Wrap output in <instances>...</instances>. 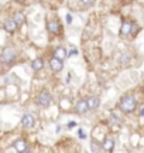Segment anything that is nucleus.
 I'll list each match as a JSON object with an SVG mask.
<instances>
[{
    "instance_id": "obj_11",
    "label": "nucleus",
    "mask_w": 144,
    "mask_h": 153,
    "mask_svg": "<svg viewBox=\"0 0 144 153\" xmlns=\"http://www.w3.org/2000/svg\"><path fill=\"white\" fill-rule=\"evenodd\" d=\"M17 28V24L16 22L13 20V19H9V20H6L4 22V30L6 31H9V33H14Z\"/></svg>"
},
{
    "instance_id": "obj_9",
    "label": "nucleus",
    "mask_w": 144,
    "mask_h": 153,
    "mask_svg": "<svg viewBox=\"0 0 144 153\" xmlns=\"http://www.w3.org/2000/svg\"><path fill=\"white\" fill-rule=\"evenodd\" d=\"M99 104H100V99L98 97H89L86 99V105H88L89 109H96L99 106Z\"/></svg>"
},
{
    "instance_id": "obj_7",
    "label": "nucleus",
    "mask_w": 144,
    "mask_h": 153,
    "mask_svg": "<svg viewBox=\"0 0 144 153\" xmlns=\"http://www.w3.org/2000/svg\"><path fill=\"white\" fill-rule=\"evenodd\" d=\"M14 149H16L17 152H28L30 148H28L27 142L24 140V139H18L14 142Z\"/></svg>"
},
{
    "instance_id": "obj_2",
    "label": "nucleus",
    "mask_w": 144,
    "mask_h": 153,
    "mask_svg": "<svg viewBox=\"0 0 144 153\" xmlns=\"http://www.w3.org/2000/svg\"><path fill=\"white\" fill-rule=\"evenodd\" d=\"M35 102H37L41 108H48V106L52 104V97L50 95L48 91H43V92H40L38 95H37Z\"/></svg>"
},
{
    "instance_id": "obj_12",
    "label": "nucleus",
    "mask_w": 144,
    "mask_h": 153,
    "mask_svg": "<svg viewBox=\"0 0 144 153\" xmlns=\"http://www.w3.org/2000/svg\"><path fill=\"white\" fill-rule=\"evenodd\" d=\"M76 111L79 112V114H86L89 111L88 108V105H86V101H78V104H76Z\"/></svg>"
},
{
    "instance_id": "obj_14",
    "label": "nucleus",
    "mask_w": 144,
    "mask_h": 153,
    "mask_svg": "<svg viewBox=\"0 0 144 153\" xmlns=\"http://www.w3.org/2000/svg\"><path fill=\"white\" fill-rule=\"evenodd\" d=\"M43 67H44V61L41 60V58H37V60H34L33 62H31V68H33V71H40Z\"/></svg>"
},
{
    "instance_id": "obj_20",
    "label": "nucleus",
    "mask_w": 144,
    "mask_h": 153,
    "mask_svg": "<svg viewBox=\"0 0 144 153\" xmlns=\"http://www.w3.org/2000/svg\"><path fill=\"white\" fill-rule=\"evenodd\" d=\"M78 54V51L76 50H72L71 53H69V54H67V57H72V55H76Z\"/></svg>"
},
{
    "instance_id": "obj_1",
    "label": "nucleus",
    "mask_w": 144,
    "mask_h": 153,
    "mask_svg": "<svg viewBox=\"0 0 144 153\" xmlns=\"http://www.w3.org/2000/svg\"><path fill=\"white\" fill-rule=\"evenodd\" d=\"M136 105H137V102H136L134 97H132V95H126V97H123V98L120 99L119 106H120V109H122L123 112L130 114V112H133V111L136 109Z\"/></svg>"
},
{
    "instance_id": "obj_22",
    "label": "nucleus",
    "mask_w": 144,
    "mask_h": 153,
    "mask_svg": "<svg viewBox=\"0 0 144 153\" xmlns=\"http://www.w3.org/2000/svg\"><path fill=\"white\" fill-rule=\"evenodd\" d=\"M143 92H144V88H143Z\"/></svg>"
},
{
    "instance_id": "obj_15",
    "label": "nucleus",
    "mask_w": 144,
    "mask_h": 153,
    "mask_svg": "<svg viewBox=\"0 0 144 153\" xmlns=\"http://www.w3.org/2000/svg\"><path fill=\"white\" fill-rule=\"evenodd\" d=\"M13 20L16 22L17 26H21V24H24V20H26V17H24V14H23V13H20V11H18V13H16V14H14Z\"/></svg>"
},
{
    "instance_id": "obj_21",
    "label": "nucleus",
    "mask_w": 144,
    "mask_h": 153,
    "mask_svg": "<svg viewBox=\"0 0 144 153\" xmlns=\"http://www.w3.org/2000/svg\"><path fill=\"white\" fill-rule=\"evenodd\" d=\"M140 116H144V108L141 109V112H140Z\"/></svg>"
},
{
    "instance_id": "obj_16",
    "label": "nucleus",
    "mask_w": 144,
    "mask_h": 153,
    "mask_svg": "<svg viewBox=\"0 0 144 153\" xmlns=\"http://www.w3.org/2000/svg\"><path fill=\"white\" fill-rule=\"evenodd\" d=\"M90 149H92V152H100V145L96 142V140H92Z\"/></svg>"
},
{
    "instance_id": "obj_3",
    "label": "nucleus",
    "mask_w": 144,
    "mask_h": 153,
    "mask_svg": "<svg viewBox=\"0 0 144 153\" xmlns=\"http://www.w3.org/2000/svg\"><path fill=\"white\" fill-rule=\"evenodd\" d=\"M14 58H16V53H14L13 48H6L0 55V60H1L3 64H10V62L14 61Z\"/></svg>"
},
{
    "instance_id": "obj_5",
    "label": "nucleus",
    "mask_w": 144,
    "mask_h": 153,
    "mask_svg": "<svg viewBox=\"0 0 144 153\" xmlns=\"http://www.w3.org/2000/svg\"><path fill=\"white\" fill-rule=\"evenodd\" d=\"M133 31V23L129 22V20H124L122 23V27H120V34H122L123 37H126L129 34Z\"/></svg>"
},
{
    "instance_id": "obj_10",
    "label": "nucleus",
    "mask_w": 144,
    "mask_h": 153,
    "mask_svg": "<svg viewBox=\"0 0 144 153\" xmlns=\"http://www.w3.org/2000/svg\"><path fill=\"white\" fill-rule=\"evenodd\" d=\"M102 148L105 152H112L113 148H115V140L112 139V137H106L105 140H103V145H102Z\"/></svg>"
},
{
    "instance_id": "obj_18",
    "label": "nucleus",
    "mask_w": 144,
    "mask_h": 153,
    "mask_svg": "<svg viewBox=\"0 0 144 153\" xmlns=\"http://www.w3.org/2000/svg\"><path fill=\"white\" fill-rule=\"evenodd\" d=\"M78 133H79V137H81V139H85V137H86V135H85L83 129H78Z\"/></svg>"
},
{
    "instance_id": "obj_13",
    "label": "nucleus",
    "mask_w": 144,
    "mask_h": 153,
    "mask_svg": "<svg viewBox=\"0 0 144 153\" xmlns=\"http://www.w3.org/2000/svg\"><path fill=\"white\" fill-rule=\"evenodd\" d=\"M54 57L55 58H58V60H64V58H67V51H65V48H62V47H60V48H57L55 51H54Z\"/></svg>"
},
{
    "instance_id": "obj_4",
    "label": "nucleus",
    "mask_w": 144,
    "mask_h": 153,
    "mask_svg": "<svg viewBox=\"0 0 144 153\" xmlns=\"http://www.w3.org/2000/svg\"><path fill=\"white\" fill-rule=\"evenodd\" d=\"M47 28H48V31H50L51 34H60L61 33V24L57 22V20H51V22H48V24H47Z\"/></svg>"
},
{
    "instance_id": "obj_8",
    "label": "nucleus",
    "mask_w": 144,
    "mask_h": 153,
    "mask_svg": "<svg viewBox=\"0 0 144 153\" xmlns=\"http://www.w3.org/2000/svg\"><path fill=\"white\" fill-rule=\"evenodd\" d=\"M50 67L54 72H60L62 70V61L54 57V58H51L50 60Z\"/></svg>"
},
{
    "instance_id": "obj_19",
    "label": "nucleus",
    "mask_w": 144,
    "mask_h": 153,
    "mask_svg": "<svg viewBox=\"0 0 144 153\" xmlns=\"http://www.w3.org/2000/svg\"><path fill=\"white\" fill-rule=\"evenodd\" d=\"M65 19H67V24H71V23H72V16H71V14H67V17H65Z\"/></svg>"
},
{
    "instance_id": "obj_6",
    "label": "nucleus",
    "mask_w": 144,
    "mask_h": 153,
    "mask_svg": "<svg viewBox=\"0 0 144 153\" xmlns=\"http://www.w3.org/2000/svg\"><path fill=\"white\" fill-rule=\"evenodd\" d=\"M34 123H35V118H34L33 115L26 114L24 116H23V119H21L23 128H33Z\"/></svg>"
},
{
    "instance_id": "obj_17",
    "label": "nucleus",
    "mask_w": 144,
    "mask_h": 153,
    "mask_svg": "<svg viewBox=\"0 0 144 153\" xmlns=\"http://www.w3.org/2000/svg\"><path fill=\"white\" fill-rule=\"evenodd\" d=\"M81 1H82L85 6H92L95 3V0H81Z\"/></svg>"
}]
</instances>
